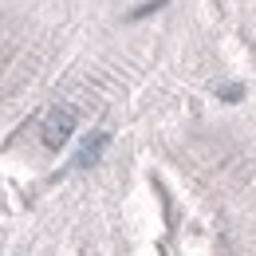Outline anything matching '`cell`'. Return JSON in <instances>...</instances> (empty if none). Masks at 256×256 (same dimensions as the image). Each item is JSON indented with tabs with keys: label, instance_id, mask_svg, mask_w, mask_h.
<instances>
[{
	"label": "cell",
	"instance_id": "1",
	"mask_svg": "<svg viewBox=\"0 0 256 256\" xmlns=\"http://www.w3.org/2000/svg\"><path fill=\"white\" fill-rule=\"evenodd\" d=\"M71 130H75V114H56V118L44 126V142H48V146H64Z\"/></svg>",
	"mask_w": 256,
	"mask_h": 256
},
{
	"label": "cell",
	"instance_id": "2",
	"mask_svg": "<svg viewBox=\"0 0 256 256\" xmlns=\"http://www.w3.org/2000/svg\"><path fill=\"white\" fill-rule=\"evenodd\" d=\"M102 146H106V134H95V138H87V146H83V154L75 158V166H91V162L102 154Z\"/></svg>",
	"mask_w": 256,
	"mask_h": 256
}]
</instances>
